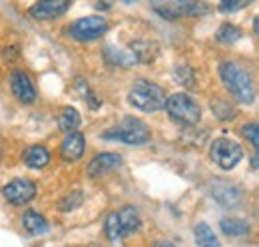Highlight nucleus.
<instances>
[{
	"instance_id": "nucleus-13",
	"label": "nucleus",
	"mask_w": 259,
	"mask_h": 247,
	"mask_svg": "<svg viewBox=\"0 0 259 247\" xmlns=\"http://www.w3.org/2000/svg\"><path fill=\"white\" fill-rule=\"evenodd\" d=\"M86 150V140L80 132H72L68 134L62 142V157L66 161H78Z\"/></svg>"
},
{
	"instance_id": "nucleus-27",
	"label": "nucleus",
	"mask_w": 259,
	"mask_h": 247,
	"mask_svg": "<svg viewBox=\"0 0 259 247\" xmlns=\"http://www.w3.org/2000/svg\"><path fill=\"white\" fill-rule=\"evenodd\" d=\"M243 6H245V0H224V2L220 4V8H222L224 12H235V10L243 8Z\"/></svg>"
},
{
	"instance_id": "nucleus-15",
	"label": "nucleus",
	"mask_w": 259,
	"mask_h": 247,
	"mask_svg": "<svg viewBox=\"0 0 259 247\" xmlns=\"http://www.w3.org/2000/svg\"><path fill=\"white\" fill-rule=\"evenodd\" d=\"M50 161V154L44 146H30L26 152H24V163L32 170H40L44 168L46 163Z\"/></svg>"
},
{
	"instance_id": "nucleus-8",
	"label": "nucleus",
	"mask_w": 259,
	"mask_h": 247,
	"mask_svg": "<svg viewBox=\"0 0 259 247\" xmlns=\"http://www.w3.org/2000/svg\"><path fill=\"white\" fill-rule=\"evenodd\" d=\"M4 197L14 203V205H24L28 203L30 199H34L36 195V185L30 182V180H24V178H18V180H12L10 184L4 185L2 189Z\"/></svg>"
},
{
	"instance_id": "nucleus-25",
	"label": "nucleus",
	"mask_w": 259,
	"mask_h": 247,
	"mask_svg": "<svg viewBox=\"0 0 259 247\" xmlns=\"http://www.w3.org/2000/svg\"><path fill=\"white\" fill-rule=\"evenodd\" d=\"M241 132H243V136L253 144V148L259 152V124H245L241 128Z\"/></svg>"
},
{
	"instance_id": "nucleus-3",
	"label": "nucleus",
	"mask_w": 259,
	"mask_h": 247,
	"mask_svg": "<svg viewBox=\"0 0 259 247\" xmlns=\"http://www.w3.org/2000/svg\"><path fill=\"white\" fill-rule=\"evenodd\" d=\"M165 110L174 122L182 126H195L201 118V110L188 94H171L165 102Z\"/></svg>"
},
{
	"instance_id": "nucleus-18",
	"label": "nucleus",
	"mask_w": 259,
	"mask_h": 247,
	"mask_svg": "<svg viewBox=\"0 0 259 247\" xmlns=\"http://www.w3.org/2000/svg\"><path fill=\"white\" fill-rule=\"evenodd\" d=\"M220 225H222V231L229 237L245 235L249 231V223L245 219H239V217H224Z\"/></svg>"
},
{
	"instance_id": "nucleus-10",
	"label": "nucleus",
	"mask_w": 259,
	"mask_h": 247,
	"mask_svg": "<svg viewBox=\"0 0 259 247\" xmlns=\"http://www.w3.org/2000/svg\"><path fill=\"white\" fill-rule=\"evenodd\" d=\"M10 88H12V94L20 102H24V104H32L34 98H36V90H34L32 80L22 70L12 72V76H10Z\"/></svg>"
},
{
	"instance_id": "nucleus-21",
	"label": "nucleus",
	"mask_w": 259,
	"mask_h": 247,
	"mask_svg": "<svg viewBox=\"0 0 259 247\" xmlns=\"http://www.w3.org/2000/svg\"><path fill=\"white\" fill-rule=\"evenodd\" d=\"M104 231H106V237H108L112 243H116V241H120V239L124 237L122 227H120V221H118V214H110V216L106 217Z\"/></svg>"
},
{
	"instance_id": "nucleus-22",
	"label": "nucleus",
	"mask_w": 259,
	"mask_h": 247,
	"mask_svg": "<svg viewBox=\"0 0 259 247\" xmlns=\"http://www.w3.org/2000/svg\"><path fill=\"white\" fill-rule=\"evenodd\" d=\"M215 38L222 42V44H233L241 38V30L233 24H222L218 32H215Z\"/></svg>"
},
{
	"instance_id": "nucleus-29",
	"label": "nucleus",
	"mask_w": 259,
	"mask_h": 247,
	"mask_svg": "<svg viewBox=\"0 0 259 247\" xmlns=\"http://www.w3.org/2000/svg\"><path fill=\"white\" fill-rule=\"evenodd\" d=\"M253 30H255V34L259 36V16L255 18V22H253Z\"/></svg>"
},
{
	"instance_id": "nucleus-14",
	"label": "nucleus",
	"mask_w": 259,
	"mask_h": 247,
	"mask_svg": "<svg viewBox=\"0 0 259 247\" xmlns=\"http://www.w3.org/2000/svg\"><path fill=\"white\" fill-rule=\"evenodd\" d=\"M116 214H118V221H120V227H122L124 237L130 235V233H134V231H138V227H140L142 219H140V214H138V210H136V208L126 205V208H122V210H120V212H116Z\"/></svg>"
},
{
	"instance_id": "nucleus-28",
	"label": "nucleus",
	"mask_w": 259,
	"mask_h": 247,
	"mask_svg": "<svg viewBox=\"0 0 259 247\" xmlns=\"http://www.w3.org/2000/svg\"><path fill=\"white\" fill-rule=\"evenodd\" d=\"M156 247H178V245H174L171 241H158V243H156Z\"/></svg>"
},
{
	"instance_id": "nucleus-11",
	"label": "nucleus",
	"mask_w": 259,
	"mask_h": 247,
	"mask_svg": "<svg viewBox=\"0 0 259 247\" xmlns=\"http://www.w3.org/2000/svg\"><path fill=\"white\" fill-rule=\"evenodd\" d=\"M211 195L215 201H220L226 208H235L241 203V189L227 182H213L211 184Z\"/></svg>"
},
{
	"instance_id": "nucleus-6",
	"label": "nucleus",
	"mask_w": 259,
	"mask_h": 247,
	"mask_svg": "<svg viewBox=\"0 0 259 247\" xmlns=\"http://www.w3.org/2000/svg\"><path fill=\"white\" fill-rule=\"evenodd\" d=\"M68 30H70L72 38L82 40V42H90V40L100 38L102 34H106L108 22L102 16H84V18H78L76 22H72Z\"/></svg>"
},
{
	"instance_id": "nucleus-5",
	"label": "nucleus",
	"mask_w": 259,
	"mask_h": 247,
	"mask_svg": "<svg viewBox=\"0 0 259 247\" xmlns=\"http://www.w3.org/2000/svg\"><path fill=\"white\" fill-rule=\"evenodd\" d=\"M211 159L222 168V170H233L241 157H243V150L237 142L229 140V138H218L213 140L211 144V150H209Z\"/></svg>"
},
{
	"instance_id": "nucleus-30",
	"label": "nucleus",
	"mask_w": 259,
	"mask_h": 247,
	"mask_svg": "<svg viewBox=\"0 0 259 247\" xmlns=\"http://www.w3.org/2000/svg\"><path fill=\"white\" fill-rule=\"evenodd\" d=\"M251 161H253V166H255V168H259V155H253V159H251Z\"/></svg>"
},
{
	"instance_id": "nucleus-1",
	"label": "nucleus",
	"mask_w": 259,
	"mask_h": 247,
	"mask_svg": "<svg viewBox=\"0 0 259 247\" xmlns=\"http://www.w3.org/2000/svg\"><path fill=\"white\" fill-rule=\"evenodd\" d=\"M220 76L222 82L227 88V92L233 96L235 102L239 104H251L255 98V84L251 76L235 62H224L220 66Z\"/></svg>"
},
{
	"instance_id": "nucleus-12",
	"label": "nucleus",
	"mask_w": 259,
	"mask_h": 247,
	"mask_svg": "<svg viewBox=\"0 0 259 247\" xmlns=\"http://www.w3.org/2000/svg\"><path fill=\"white\" fill-rule=\"evenodd\" d=\"M120 166H122V155L110 154V152L98 154L88 166V176L90 178H100V176H104V174H108V172H112Z\"/></svg>"
},
{
	"instance_id": "nucleus-23",
	"label": "nucleus",
	"mask_w": 259,
	"mask_h": 247,
	"mask_svg": "<svg viewBox=\"0 0 259 247\" xmlns=\"http://www.w3.org/2000/svg\"><path fill=\"white\" fill-rule=\"evenodd\" d=\"M211 110L215 112V116L220 118V120H231L233 116H235V110L226 104V102H222V100H218V102H211Z\"/></svg>"
},
{
	"instance_id": "nucleus-16",
	"label": "nucleus",
	"mask_w": 259,
	"mask_h": 247,
	"mask_svg": "<svg viewBox=\"0 0 259 247\" xmlns=\"http://www.w3.org/2000/svg\"><path fill=\"white\" fill-rule=\"evenodd\" d=\"M22 223H24L26 231L32 233V235H42V233L48 231V221L40 216L38 212H32V210H28V212L24 214Z\"/></svg>"
},
{
	"instance_id": "nucleus-7",
	"label": "nucleus",
	"mask_w": 259,
	"mask_h": 247,
	"mask_svg": "<svg viewBox=\"0 0 259 247\" xmlns=\"http://www.w3.org/2000/svg\"><path fill=\"white\" fill-rule=\"evenodd\" d=\"M154 10L167 20H176L184 14H192V16L205 14L209 8L199 4V2H163V4H154Z\"/></svg>"
},
{
	"instance_id": "nucleus-20",
	"label": "nucleus",
	"mask_w": 259,
	"mask_h": 247,
	"mask_svg": "<svg viewBox=\"0 0 259 247\" xmlns=\"http://www.w3.org/2000/svg\"><path fill=\"white\" fill-rule=\"evenodd\" d=\"M195 241H197L199 247H222L218 237H215V233H213V229L205 221H199L195 225Z\"/></svg>"
},
{
	"instance_id": "nucleus-2",
	"label": "nucleus",
	"mask_w": 259,
	"mask_h": 247,
	"mask_svg": "<svg viewBox=\"0 0 259 247\" xmlns=\"http://www.w3.org/2000/svg\"><path fill=\"white\" fill-rule=\"evenodd\" d=\"M128 102L142 112H156V110L165 106L167 98H165V92L158 84H154L150 80H144V78H138L130 88Z\"/></svg>"
},
{
	"instance_id": "nucleus-9",
	"label": "nucleus",
	"mask_w": 259,
	"mask_h": 247,
	"mask_svg": "<svg viewBox=\"0 0 259 247\" xmlns=\"http://www.w3.org/2000/svg\"><path fill=\"white\" fill-rule=\"evenodd\" d=\"M68 8H70V0H42L34 4L28 14L34 20H52L62 16Z\"/></svg>"
},
{
	"instance_id": "nucleus-4",
	"label": "nucleus",
	"mask_w": 259,
	"mask_h": 247,
	"mask_svg": "<svg viewBox=\"0 0 259 247\" xmlns=\"http://www.w3.org/2000/svg\"><path fill=\"white\" fill-rule=\"evenodd\" d=\"M106 140H118V142H124L130 146H142L150 140V130L146 128V124L136 120V118H126L124 122L108 132H104Z\"/></svg>"
},
{
	"instance_id": "nucleus-19",
	"label": "nucleus",
	"mask_w": 259,
	"mask_h": 247,
	"mask_svg": "<svg viewBox=\"0 0 259 247\" xmlns=\"http://www.w3.org/2000/svg\"><path fill=\"white\" fill-rule=\"evenodd\" d=\"M80 122H82V118H80V114H78L76 108H64L60 112V116H58V126H60V130L66 132V134L76 132L80 128Z\"/></svg>"
},
{
	"instance_id": "nucleus-24",
	"label": "nucleus",
	"mask_w": 259,
	"mask_h": 247,
	"mask_svg": "<svg viewBox=\"0 0 259 247\" xmlns=\"http://www.w3.org/2000/svg\"><path fill=\"white\" fill-rule=\"evenodd\" d=\"M80 203H82V191H72V193H68L64 199L60 201V210L62 212H72Z\"/></svg>"
},
{
	"instance_id": "nucleus-17",
	"label": "nucleus",
	"mask_w": 259,
	"mask_h": 247,
	"mask_svg": "<svg viewBox=\"0 0 259 247\" xmlns=\"http://www.w3.org/2000/svg\"><path fill=\"white\" fill-rule=\"evenodd\" d=\"M104 54H106V58H108L110 64L122 66V68H130V66H134V64L138 62L132 50H116V48L108 46V48L104 50Z\"/></svg>"
},
{
	"instance_id": "nucleus-26",
	"label": "nucleus",
	"mask_w": 259,
	"mask_h": 247,
	"mask_svg": "<svg viewBox=\"0 0 259 247\" xmlns=\"http://www.w3.org/2000/svg\"><path fill=\"white\" fill-rule=\"evenodd\" d=\"M176 76H178V80H180V84H184V86H194V74H192V70L188 68V66H178L176 68Z\"/></svg>"
}]
</instances>
